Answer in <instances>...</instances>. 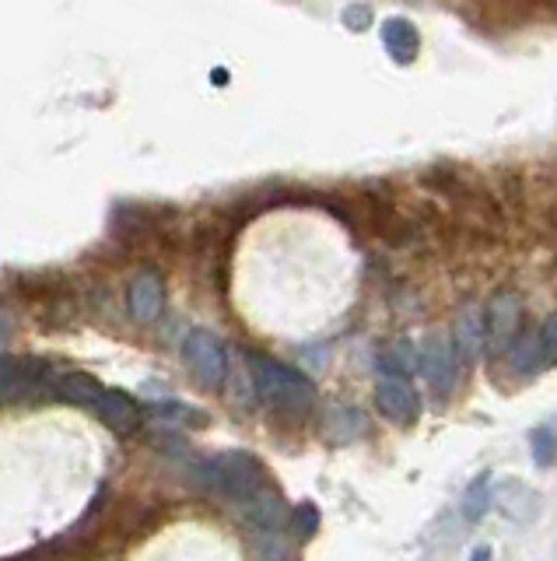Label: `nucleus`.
<instances>
[{
	"label": "nucleus",
	"mask_w": 557,
	"mask_h": 561,
	"mask_svg": "<svg viewBox=\"0 0 557 561\" xmlns=\"http://www.w3.org/2000/svg\"><path fill=\"white\" fill-rule=\"evenodd\" d=\"M200 484L225 498L231 506H245L250 498H256L263 488H270V477L263 463L250 452H221V457H211L207 463H200Z\"/></svg>",
	"instance_id": "1"
},
{
	"label": "nucleus",
	"mask_w": 557,
	"mask_h": 561,
	"mask_svg": "<svg viewBox=\"0 0 557 561\" xmlns=\"http://www.w3.org/2000/svg\"><path fill=\"white\" fill-rule=\"evenodd\" d=\"M250 369H253V386H256L263 404L274 407V411L284 415V418L308 415V407H313V400H316V390L302 372L288 369L267 355H253Z\"/></svg>",
	"instance_id": "2"
},
{
	"label": "nucleus",
	"mask_w": 557,
	"mask_h": 561,
	"mask_svg": "<svg viewBox=\"0 0 557 561\" xmlns=\"http://www.w3.org/2000/svg\"><path fill=\"white\" fill-rule=\"evenodd\" d=\"M417 369L439 393H453L459 383V352L453 344V333L442 327L428 330L421 347H417Z\"/></svg>",
	"instance_id": "3"
},
{
	"label": "nucleus",
	"mask_w": 557,
	"mask_h": 561,
	"mask_svg": "<svg viewBox=\"0 0 557 561\" xmlns=\"http://www.w3.org/2000/svg\"><path fill=\"white\" fill-rule=\"evenodd\" d=\"M182 361L200 386L218 390L228 375V352L211 330H190L182 341Z\"/></svg>",
	"instance_id": "4"
},
{
	"label": "nucleus",
	"mask_w": 557,
	"mask_h": 561,
	"mask_svg": "<svg viewBox=\"0 0 557 561\" xmlns=\"http://www.w3.org/2000/svg\"><path fill=\"white\" fill-rule=\"evenodd\" d=\"M522 333V298L516 292H494L491 302L484 306V341L488 355H505Z\"/></svg>",
	"instance_id": "5"
},
{
	"label": "nucleus",
	"mask_w": 557,
	"mask_h": 561,
	"mask_svg": "<svg viewBox=\"0 0 557 561\" xmlns=\"http://www.w3.org/2000/svg\"><path fill=\"white\" fill-rule=\"evenodd\" d=\"M376 411L393 424H414L421 415V397L404 372H385L376 383Z\"/></svg>",
	"instance_id": "6"
},
{
	"label": "nucleus",
	"mask_w": 557,
	"mask_h": 561,
	"mask_svg": "<svg viewBox=\"0 0 557 561\" xmlns=\"http://www.w3.org/2000/svg\"><path fill=\"white\" fill-rule=\"evenodd\" d=\"M127 309L137 323H154L165 309V281L159 270H141L127 288Z\"/></svg>",
	"instance_id": "7"
},
{
	"label": "nucleus",
	"mask_w": 557,
	"mask_h": 561,
	"mask_svg": "<svg viewBox=\"0 0 557 561\" xmlns=\"http://www.w3.org/2000/svg\"><path fill=\"white\" fill-rule=\"evenodd\" d=\"M91 415L116 435H130V432H137V424H141V407L134 404V397H127L123 390H110V386H105L102 397L91 404Z\"/></svg>",
	"instance_id": "8"
},
{
	"label": "nucleus",
	"mask_w": 557,
	"mask_h": 561,
	"mask_svg": "<svg viewBox=\"0 0 557 561\" xmlns=\"http://www.w3.org/2000/svg\"><path fill=\"white\" fill-rule=\"evenodd\" d=\"M453 344H456V352H459V361H467V366L481 361V355L488 352L481 306L467 302V306L456 313V320H453Z\"/></svg>",
	"instance_id": "9"
},
{
	"label": "nucleus",
	"mask_w": 557,
	"mask_h": 561,
	"mask_svg": "<svg viewBox=\"0 0 557 561\" xmlns=\"http://www.w3.org/2000/svg\"><path fill=\"white\" fill-rule=\"evenodd\" d=\"M242 515L259 534H281L284 523L291 520V509L284 502V495L270 484V488H263L256 498H250V502L242 506Z\"/></svg>",
	"instance_id": "10"
},
{
	"label": "nucleus",
	"mask_w": 557,
	"mask_h": 561,
	"mask_svg": "<svg viewBox=\"0 0 557 561\" xmlns=\"http://www.w3.org/2000/svg\"><path fill=\"white\" fill-rule=\"evenodd\" d=\"M88 558H99L96 548H91V537H81V530L74 526V534L46 540L39 548L25 551V554H11L4 561H88Z\"/></svg>",
	"instance_id": "11"
},
{
	"label": "nucleus",
	"mask_w": 557,
	"mask_h": 561,
	"mask_svg": "<svg viewBox=\"0 0 557 561\" xmlns=\"http://www.w3.org/2000/svg\"><path fill=\"white\" fill-rule=\"evenodd\" d=\"M382 47L396 60V64H414L417 53H421V36H417L414 22L390 18L382 25Z\"/></svg>",
	"instance_id": "12"
},
{
	"label": "nucleus",
	"mask_w": 557,
	"mask_h": 561,
	"mask_svg": "<svg viewBox=\"0 0 557 561\" xmlns=\"http://www.w3.org/2000/svg\"><path fill=\"white\" fill-rule=\"evenodd\" d=\"M508 358H512V369L516 372H530L544 361V344H540V333L536 330H526L516 337V344L508 347Z\"/></svg>",
	"instance_id": "13"
},
{
	"label": "nucleus",
	"mask_w": 557,
	"mask_h": 561,
	"mask_svg": "<svg viewBox=\"0 0 557 561\" xmlns=\"http://www.w3.org/2000/svg\"><path fill=\"white\" fill-rule=\"evenodd\" d=\"M488 509H491V477L481 474L467 488V495H463V515H467L470 523H481Z\"/></svg>",
	"instance_id": "14"
},
{
	"label": "nucleus",
	"mask_w": 557,
	"mask_h": 561,
	"mask_svg": "<svg viewBox=\"0 0 557 561\" xmlns=\"http://www.w3.org/2000/svg\"><path fill=\"white\" fill-rule=\"evenodd\" d=\"M533 460H536V467L557 463V424L554 421H544L533 429Z\"/></svg>",
	"instance_id": "15"
},
{
	"label": "nucleus",
	"mask_w": 557,
	"mask_h": 561,
	"mask_svg": "<svg viewBox=\"0 0 557 561\" xmlns=\"http://www.w3.org/2000/svg\"><path fill=\"white\" fill-rule=\"evenodd\" d=\"M288 530H295L299 540H313L316 530H319V509L313 502H299L295 509H291Z\"/></svg>",
	"instance_id": "16"
},
{
	"label": "nucleus",
	"mask_w": 557,
	"mask_h": 561,
	"mask_svg": "<svg viewBox=\"0 0 557 561\" xmlns=\"http://www.w3.org/2000/svg\"><path fill=\"white\" fill-rule=\"evenodd\" d=\"M540 344H544V358L557 361V313L547 316L544 327H540Z\"/></svg>",
	"instance_id": "17"
},
{
	"label": "nucleus",
	"mask_w": 557,
	"mask_h": 561,
	"mask_svg": "<svg viewBox=\"0 0 557 561\" xmlns=\"http://www.w3.org/2000/svg\"><path fill=\"white\" fill-rule=\"evenodd\" d=\"M368 22H371V8L368 4H351V8H344V25L351 28V33H362Z\"/></svg>",
	"instance_id": "18"
},
{
	"label": "nucleus",
	"mask_w": 557,
	"mask_h": 561,
	"mask_svg": "<svg viewBox=\"0 0 557 561\" xmlns=\"http://www.w3.org/2000/svg\"><path fill=\"white\" fill-rule=\"evenodd\" d=\"M11 341V316L0 309V347H4Z\"/></svg>",
	"instance_id": "19"
},
{
	"label": "nucleus",
	"mask_w": 557,
	"mask_h": 561,
	"mask_svg": "<svg viewBox=\"0 0 557 561\" xmlns=\"http://www.w3.org/2000/svg\"><path fill=\"white\" fill-rule=\"evenodd\" d=\"M473 561H491V548H477L473 551Z\"/></svg>",
	"instance_id": "20"
}]
</instances>
